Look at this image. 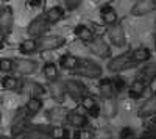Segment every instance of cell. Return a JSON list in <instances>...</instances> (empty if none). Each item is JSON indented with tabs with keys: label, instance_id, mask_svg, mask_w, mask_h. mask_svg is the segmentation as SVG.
Segmentation results:
<instances>
[{
	"label": "cell",
	"instance_id": "1",
	"mask_svg": "<svg viewBox=\"0 0 156 139\" xmlns=\"http://www.w3.org/2000/svg\"><path fill=\"white\" fill-rule=\"evenodd\" d=\"M76 77H83L87 80H100L103 77V67L94 59H87V58H80L76 69L72 72Z\"/></svg>",
	"mask_w": 156,
	"mask_h": 139
},
{
	"label": "cell",
	"instance_id": "2",
	"mask_svg": "<svg viewBox=\"0 0 156 139\" xmlns=\"http://www.w3.org/2000/svg\"><path fill=\"white\" fill-rule=\"evenodd\" d=\"M30 125H31V117L27 114V111L22 108H19L16 112H14V116H12L11 119V136L12 137H20L25 131H27L30 128Z\"/></svg>",
	"mask_w": 156,
	"mask_h": 139
},
{
	"label": "cell",
	"instance_id": "3",
	"mask_svg": "<svg viewBox=\"0 0 156 139\" xmlns=\"http://www.w3.org/2000/svg\"><path fill=\"white\" fill-rule=\"evenodd\" d=\"M133 67H136V64L133 62L129 52H125V53H120V55H117V56L109 58L108 59V64H106V69L111 73H120L123 70L133 69Z\"/></svg>",
	"mask_w": 156,
	"mask_h": 139
},
{
	"label": "cell",
	"instance_id": "4",
	"mask_svg": "<svg viewBox=\"0 0 156 139\" xmlns=\"http://www.w3.org/2000/svg\"><path fill=\"white\" fill-rule=\"evenodd\" d=\"M67 39L59 34H44L36 39L37 44V52H51V50H58L62 45H66Z\"/></svg>",
	"mask_w": 156,
	"mask_h": 139
},
{
	"label": "cell",
	"instance_id": "5",
	"mask_svg": "<svg viewBox=\"0 0 156 139\" xmlns=\"http://www.w3.org/2000/svg\"><path fill=\"white\" fill-rule=\"evenodd\" d=\"M86 45L89 48V52L92 55H95V56H98L100 59H109L111 55H112V48H111L109 42H106L100 36H95L94 39L89 41Z\"/></svg>",
	"mask_w": 156,
	"mask_h": 139
},
{
	"label": "cell",
	"instance_id": "6",
	"mask_svg": "<svg viewBox=\"0 0 156 139\" xmlns=\"http://www.w3.org/2000/svg\"><path fill=\"white\" fill-rule=\"evenodd\" d=\"M37 61L30 58H14L12 59V72H16L20 77H28L37 70Z\"/></svg>",
	"mask_w": 156,
	"mask_h": 139
},
{
	"label": "cell",
	"instance_id": "7",
	"mask_svg": "<svg viewBox=\"0 0 156 139\" xmlns=\"http://www.w3.org/2000/svg\"><path fill=\"white\" fill-rule=\"evenodd\" d=\"M62 86H64V91H66V95L70 97L75 102H80L81 97L87 94L86 91V86L76 78H67L62 81Z\"/></svg>",
	"mask_w": 156,
	"mask_h": 139
},
{
	"label": "cell",
	"instance_id": "8",
	"mask_svg": "<svg viewBox=\"0 0 156 139\" xmlns=\"http://www.w3.org/2000/svg\"><path fill=\"white\" fill-rule=\"evenodd\" d=\"M108 39H109V45H114L117 48H123L126 44V34H125V28L120 22H117L111 27H108Z\"/></svg>",
	"mask_w": 156,
	"mask_h": 139
},
{
	"label": "cell",
	"instance_id": "9",
	"mask_svg": "<svg viewBox=\"0 0 156 139\" xmlns=\"http://www.w3.org/2000/svg\"><path fill=\"white\" fill-rule=\"evenodd\" d=\"M50 30V25L47 23V20L44 19V16H37L34 17L27 27V34L31 37V39H37V37H41L44 34H47Z\"/></svg>",
	"mask_w": 156,
	"mask_h": 139
},
{
	"label": "cell",
	"instance_id": "10",
	"mask_svg": "<svg viewBox=\"0 0 156 139\" xmlns=\"http://www.w3.org/2000/svg\"><path fill=\"white\" fill-rule=\"evenodd\" d=\"M80 106L83 108V111L89 117H100V112H101V106L98 103V100L95 95L92 94H86L81 97L80 100Z\"/></svg>",
	"mask_w": 156,
	"mask_h": 139
},
{
	"label": "cell",
	"instance_id": "11",
	"mask_svg": "<svg viewBox=\"0 0 156 139\" xmlns=\"http://www.w3.org/2000/svg\"><path fill=\"white\" fill-rule=\"evenodd\" d=\"M14 27V9L9 5H3L0 8V31L6 36L12 31Z\"/></svg>",
	"mask_w": 156,
	"mask_h": 139
},
{
	"label": "cell",
	"instance_id": "12",
	"mask_svg": "<svg viewBox=\"0 0 156 139\" xmlns=\"http://www.w3.org/2000/svg\"><path fill=\"white\" fill-rule=\"evenodd\" d=\"M66 123L69 125V127L75 128V130L87 128L89 127V117L86 114H83L81 111L69 109L67 111V116H66Z\"/></svg>",
	"mask_w": 156,
	"mask_h": 139
},
{
	"label": "cell",
	"instance_id": "13",
	"mask_svg": "<svg viewBox=\"0 0 156 139\" xmlns=\"http://www.w3.org/2000/svg\"><path fill=\"white\" fill-rule=\"evenodd\" d=\"M156 9L153 0H137V2L129 8V14L134 17H144Z\"/></svg>",
	"mask_w": 156,
	"mask_h": 139
},
{
	"label": "cell",
	"instance_id": "14",
	"mask_svg": "<svg viewBox=\"0 0 156 139\" xmlns=\"http://www.w3.org/2000/svg\"><path fill=\"white\" fill-rule=\"evenodd\" d=\"M67 111L64 106L56 105V106H51L45 111V117L50 122V125H61L62 122H66V116H67Z\"/></svg>",
	"mask_w": 156,
	"mask_h": 139
},
{
	"label": "cell",
	"instance_id": "15",
	"mask_svg": "<svg viewBox=\"0 0 156 139\" xmlns=\"http://www.w3.org/2000/svg\"><path fill=\"white\" fill-rule=\"evenodd\" d=\"M139 78L142 81H145L147 86H150L151 83L156 81V61L154 59H150L147 61L144 66L140 69V73H139Z\"/></svg>",
	"mask_w": 156,
	"mask_h": 139
},
{
	"label": "cell",
	"instance_id": "16",
	"mask_svg": "<svg viewBox=\"0 0 156 139\" xmlns=\"http://www.w3.org/2000/svg\"><path fill=\"white\" fill-rule=\"evenodd\" d=\"M42 16H44V19L47 20V23L51 27V25L61 22L64 17H66V9H64L62 6H59V5H55V6L48 8Z\"/></svg>",
	"mask_w": 156,
	"mask_h": 139
},
{
	"label": "cell",
	"instance_id": "17",
	"mask_svg": "<svg viewBox=\"0 0 156 139\" xmlns=\"http://www.w3.org/2000/svg\"><path fill=\"white\" fill-rule=\"evenodd\" d=\"M97 89L100 92V95L103 97V100H108V98H115L117 92L112 86V80L111 78H100Z\"/></svg>",
	"mask_w": 156,
	"mask_h": 139
},
{
	"label": "cell",
	"instance_id": "18",
	"mask_svg": "<svg viewBox=\"0 0 156 139\" xmlns=\"http://www.w3.org/2000/svg\"><path fill=\"white\" fill-rule=\"evenodd\" d=\"M129 55H131V59H133V62H134L136 66L137 64H145L147 61L151 59V50L148 47L142 45V47H137V48L131 50Z\"/></svg>",
	"mask_w": 156,
	"mask_h": 139
},
{
	"label": "cell",
	"instance_id": "19",
	"mask_svg": "<svg viewBox=\"0 0 156 139\" xmlns=\"http://www.w3.org/2000/svg\"><path fill=\"white\" fill-rule=\"evenodd\" d=\"M100 17H101L103 23L108 25V27L119 22V14H117L115 8H112L111 5H105L100 8Z\"/></svg>",
	"mask_w": 156,
	"mask_h": 139
},
{
	"label": "cell",
	"instance_id": "20",
	"mask_svg": "<svg viewBox=\"0 0 156 139\" xmlns=\"http://www.w3.org/2000/svg\"><path fill=\"white\" fill-rule=\"evenodd\" d=\"M47 92H50L51 98L58 103H64L66 100V91H64V86H62V81H55V83H48V89Z\"/></svg>",
	"mask_w": 156,
	"mask_h": 139
},
{
	"label": "cell",
	"instance_id": "21",
	"mask_svg": "<svg viewBox=\"0 0 156 139\" xmlns=\"http://www.w3.org/2000/svg\"><path fill=\"white\" fill-rule=\"evenodd\" d=\"M22 89L27 91L30 97H36V98H42V97L47 94L45 86H42L41 83H37V81H28V83H23V84H22Z\"/></svg>",
	"mask_w": 156,
	"mask_h": 139
},
{
	"label": "cell",
	"instance_id": "22",
	"mask_svg": "<svg viewBox=\"0 0 156 139\" xmlns=\"http://www.w3.org/2000/svg\"><path fill=\"white\" fill-rule=\"evenodd\" d=\"M156 114V95L147 98L144 103L140 105V108L137 109V116L140 117H153Z\"/></svg>",
	"mask_w": 156,
	"mask_h": 139
},
{
	"label": "cell",
	"instance_id": "23",
	"mask_svg": "<svg viewBox=\"0 0 156 139\" xmlns=\"http://www.w3.org/2000/svg\"><path fill=\"white\" fill-rule=\"evenodd\" d=\"M73 34L76 36V39H80V41H81V42H84V44H87L89 41H92L94 37H95V34H94L92 28L87 27V25H84V23L76 25V27L73 28Z\"/></svg>",
	"mask_w": 156,
	"mask_h": 139
},
{
	"label": "cell",
	"instance_id": "24",
	"mask_svg": "<svg viewBox=\"0 0 156 139\" xmlns=\"http://www.w3.org/2000/svg\"><path fill=\"white\" fill-rule=\"evenodd\" d=\"M147 87H148V86L145 84V81H142L140 78H134V80L131 81V84H129L126 89H128L129 97H133V98H140L142 95L147 92Z\"/></svg>",
	"mask_w": 156,
	"mask_h": 139
},
{
	"label": "cell",
	"instance_id": "25",
	"mask_svg": "<svg viewBox=\"0 0 156 139\" xmlns=\"http://www.w3.org/2000/svg\"><path fill=\"white\" fill-rule=\"evenodd\" d=\"M42 75H44V78L48 83L59 81V70H58V66L55 64V62L47 61L45 64L42 66Z\"/></svg>",
	"mask_w": 156,
	"mask_h": 139
},
{
	"label": "cell",
	"instance_id": "26",
	"mask_svg": "<svg viewBox=\"0 0 156 139\" xmlns=\"http://www.w3.org/2000/svg\"><path fill=\"white\" fill-rule=\"evenodd\" d=\"M42 108H44V100L42 98H36V97H30L28 102L25 103V106H23V109L27 111V114L30 117L39 114V112L42 111Z\"/></svg>",
	"mask_w": 156,
	"mask_h": 139
},
{
	"label": "cell",
	"instance_id": "27",
	"mask_svg": "<svg viewBox=\"0 0 156 139\" xmlns=\"http://www.w3.org/2000/svg\"><path fill=\"white\" fill-rule=\"evenodd\" d=\"M80 62V58L72 55V53H64L61 58H59V67L64 69V70H69V72H73Z\"/></svg>",
	"mask_w": 156,
	"mask_h": 139
},
{
	"label": "cell",
	"instance_id": "28",
	"mask_svg": "<svg viewBox=\"0 0 156 139\" xmlns=\"http://www.w3.org/2000/svg\"><path fill=\"white\" fill-rule=\"evenodd\" d=\"M2 87L5 91H12V92H20L22 89V83L17 77H14V75H5V77L2 78Z\"/></svg>",
	"mask_w": 156,
	"mask_h": 139
},
{
	"label": "cell",
	"instance_id": "29",
	"mask_svg": "<svg viewBox=\"0 0 156 139\" xmlns=\"http://www.w3.org/2000/svg\"><path fill=\"white\" fill-rule=\"evenodd\" d=\"M101 112L106 119H114L119 112V105H117V100L115 98H108L105 100V103L101 106Z\"/></svg>",
	"mask_w": 156,
	"mask_h": 139
},
{
	"label": "cell",
	"instance_id": "30",
	"mask_svg": "<svg viewBox=\"0 0 156 139\" xmlns=\"http://www.w3.org/2000/svg\"><path fill=\"white\" fill-rule=\"evenodd\" d=\"M19 52L22 55H33V53H37V44H36V39H23L20 44H19Z\"/></svg>",
	"mask_w": 156,
	"mask_h": 139
},
{
	"label": "cell",
	"instance_id": "31",
	"mask_svg": "<svg viewBox=\"0 0 156 139\" xmlns=\"http://www.w3.org/2000/svg\"><path fill=\"white\" fill-rule=\"evenodd\" d=\"M50 139H69V130L62 125H50L48 127Z\"/></svg>",
	"mask_w": 156,
	"mask_h": 139
},
{
	"label": "cell",
	"instance_id": "32",
	"mask_svg": "<svg viewBox=\"0 0 156 139\" xmlns=\"http://www.w3.org/2000/svg\"><path fill=\"white\" fill-rule=\"evenodd\" d=\"M72 139H95V133L89 128L75 130L73 134H72Z\"/></svg>",
	"mask_w": 156,
	"mask_h": 139
},
{
	"label": "cell",
	"instance_id": "33",
	"mask_svg": "<svg viewBox=\"0 0 156 139\" xmlns=\"http://www.w3.org/2000/svg\"><path fill=\"white\" fill-rule=\"evenodd\" d=\"M111 80H112V86H114V89H115V92H117V94L123 92V91L126 89V87H128L126 81H125L122 77H112Z\"/></svg>",
	"mask_w": 156,
	"mask_h": 139
},
{
	"label": "cell",
	"instance_id": "34",
	"mask_svg": "<svg viewBox=\"0 0 156 139\" xmlns=\"http://www.w3.org/2000/svg\"><path fill=\"white\" fill-rule=\"evenodd\" d=\"M12 72V59L11 58H0V73L9 75Z\"/></svg>",
	"mask_w": 156,
	"mask_h": 139
},
{
	"label": "cell",
	"instance_id": "35",
	"mask_svg": "<svg viewBox=\"0 0 156 139\" xmlns=\"http://www.w3.org/2000/svg\"><path fill=\"white\" fill-rule=\"evenodd\" d=\"M136 137H137L136 130L131 127H123L119 131V139H136Z\"/></svg>",
	"mask_w": 156,
	"mask_h": 139
},
{
	"label": "cell",
	"instance_id": "36",
	"mask_svg": "<svg viewBox=\"0 0 156 139\" xmlns=\"http://www.w3.org/2000/svg\"><path fill=\"white\" fill-rule=\"evenodd\" d=\"M83 3V0H64V8L67 11H75L76 8H80Z\"/></svg>",
	"mask_w": 156,
	"mask_h": 139
},
{
	"label": "cell",
	"instance_id": "37",
	"mask_svg": "<svg viewBox=\"0 0 156 139\" xmlns=\"http://www.w3.org/2000/svg\"><path fill=\"white\" fill-rule=\"evenodd\" d=\"M145 128H147L148 133H151V134L156 136V114H154L153 117H150V119L145 122Z\"/></svg>",
	"mask_w": 156,
	"mask_h": 139
},
{
	"label": "cell",
	"instance_id": "38",
	"mask_svg": "<svg viewBox=\"0 0 156 139\" xmlns=\"http://www.w3.org/2000/svg\"><path fill=\"white\" fill-rule=\"evenodd\" d=\"M27 5L30 8H39L42 5V0H27Z\"/></svg>",
	"mask_w": 156,
	"mask_h": 139
},
{
	"label": "cell",
	"instance_id": "39",
	"mask_svg": "<svg viewBox=\"0 0 156 139\" xmlns=\"http://www.w3.org/2000/svg\"><path fill=\"white\" fill-rule=\"evenodd\" d=\"M136 139H156V136L151 134V133H148V131H144L142 134H139Z\"/></svg>",
	"mask_w": 156,
	"mask_h": 139
},
{
	"label": "cell",
	"instance_id": "40",
	"mask_svg": "<svg viewBox=\"0 0 156 139\" xmlns=\"http://www.w3.org/2000/svg\"><path fill=\"white\" fill-rule=\"evenodd\" d=\"M6 34L5 33H2V31H0V48H3V45H5V42H6Z\"/></svg>",
	"mask_w": 156,
	"mask_h": 139
},
{
	"label": "cell",
	"instance_id": "41",
	"mask_svg": "<svg viewBox=\"0 0 156 139\" xmlns=\"http://www.w3.org/2000/svg\"><path fill=\"white\" fill-rule=\"evenodd\" d=\"M153 45H154V50H156V31L153 34Z\"/></svg>",
	"mask_w": 156,
	"mask_h": 139
},
{
	"label": "cell",
	"instance_id": "42",
	"mask_svg": "<svg viewBox=\"0 0 156 139\" xmlns=\"http://www.w3.org/2000/svg\"><path fill=\"white\" fill-rule=\"evenodd\" d=\"M0 139H11L9 136H5V134H0Z\"/></svg>",
	"mask_w": 156,
	"mask_h": 139
},
{
	"label": "cell",
	"instance_id": "43",
	"mask_svg": "<svg viewBox=\"0 0 156 139\" xmlns=\"http://www.w3.org/2000/svg\"><path fill=\"white\" fill-rule=\"evenodd\" d=\"M0 123H2V112H0Z\"/></svg>",
	"mask_w": 156,
	"mask_h": 139
},
{
	"label": "cell",
	"instance_id": "44",
	"mask_svg": "<svg viewBox=\"0 0 156 139\" xmlns=\"http://www.w3.org/2000/svg\"><path fill=\"white\" fill-rule=\"evenodd\" d=\"M154 28H156V17H154Z\"/></svg>",
	"mask_w": 156,
	"mask_h": 139
},
{
	"label": "cell",
	"instance_id": "45",
	"mask_svg": "<svg viewBox=\"0 0 156 139\" xmlns=\"http://www.w3.org/2000/svg\"><path fill=\"white\" fill-rule=\"evenodd\" d=\"M153 3H154V6H156V0H153Z\"/></svg>",
	"mask_w": 156,
	"mask_h": 139
},
{
	"label": "cell",
	"instance_id": "46",
	"mask_svg": "<svg viewBox=\"0 0 156 139\" xmlns=\"http://www.w3.org/2000/svg\"><path fill=\"white\" fill-rule=\"evenodd\" d=\"M5 2H9V0H5Z\"/></svg>",
	"mask_w": 156,
	"mask_h": 139
}]
</instances>
